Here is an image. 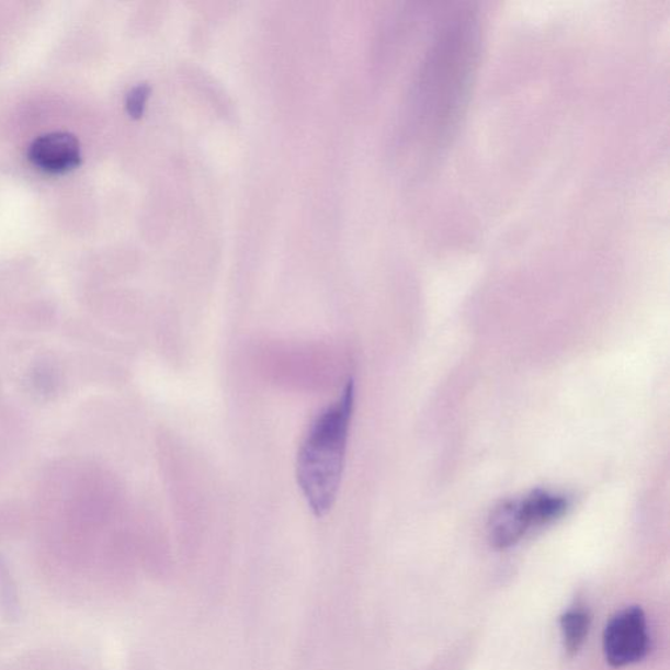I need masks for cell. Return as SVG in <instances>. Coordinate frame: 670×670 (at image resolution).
<instances>
[{"mask_svg":"<svg viewBox=\"0 0 670 670\" xmlns=\"http://www.w3.org/2000/svg\"><path fill=\"white\" fill-rule=\"evenodd\" d=\"M570 509V499L559 492L536 490L507 500L492 512L487 525L489 540L497 549H509L536 527L554 523Z\"/></svg>","mask_w":670,"mask_h":670,"instance_id":"3","label":"cell"},{"mask_svg":"<svg viewBox=\"0 0 670 670\" xmlns=\"http://www.w3.org/2000/svg\"><path fill=\"white\" fill-rule=\"evenodd\" d=\"M602 649L607 665L613 668L636 665L646 658L649 634L641 607H626L607 622L602 635Z\"/></svg>","mask_w":670,"mask_h":670,"instance_id":"4","label":"cell"},{"mask_svg":"<svg viewBox=\"0 0 670 670\" xmlns=\"http://www.w3.org/2000/svg\"><path fill=\"white\" fill-rule=\"evenodd\" d=\"M479 31L470 12L438 32L417 84V117L424 141L438 145L456 125L477 65Z\"/></svg>","mask_w":670,"mask_h":670,"instance_id":"1","label":"cell"},{"mask_svg":"<svg viewBox=\"0 0 670 670\" xmlns=\"http://www.w3.org/2000/svg\"><path fill=\"white\" fill-rule=\"evenodd\" d=\"M29 158L41 171L65 173L80 164L81 148L76 135L52 132L32 141Z\"/></svg>","mask_w":670,"mask_h":670,"instance_id":"5","label":"cell"},{"mask_svg":"<svg viewBox=\"0 0 670 670\" xmlns=\"http://www.w3.org/2000/svg\"><path fill=\"white\" fill-rule=\"evenodd\" d=\"M148 96H150V87L147 84L134 87L127 93L126 107L132 117L138 118L144 114Z\"/></svg>","mask_w":670,"mask_h":670,"instance_id":"7","label":"cell"},{"mask_svg":"<svg viewBox=\"0 0 670 670\" xmlns=\"http://www.w3.org/2000/svg\"><path fill=\"white\" fill-rule=\"evenodd\" d=\"M354 409L355 382L349 378L336 401L310 423L297 451V485L316 518L327 516L340 492Z\"/></svg>","mask_w":670,"mask_h":670,"instance_id":"2","label":"cell"},{"mask_svg":"<svg viewBox=\"0 0 670 670\" xmlns=\"http://www.w3.org/2000/svg\"><path fill=\"white\" fill-rule=\"evenodd\" d=\"M559 626L567 654H578L590 633L591 615L583 607L568 609L565 614H561Z\"/></svg>","mask_w":670,"mask_h":670,"instance_id":"6","label":"cell"}]
</instances>
